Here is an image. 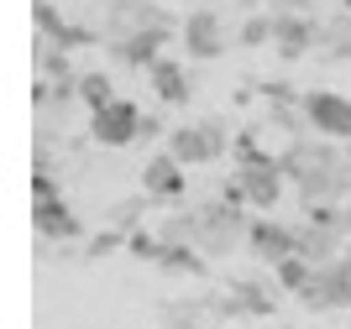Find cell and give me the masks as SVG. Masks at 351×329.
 I'll return each mask as SVG.
<instances>
[{
  "instance_id": "cell-20",
  "label": "cell",
  "mask_w": 351,
  "mask_h": 329,
  "mask_svg": "<svg viewBox=\"0 0 351 329\" xmlns=\"http://www.w3.org/2000/svg\"><path fill=\"white\" fill-rule=\"evenodd\" d=\"M132 241L126 230H116V225H105V230H95L84 241V261H100V256H110V251H121V246Z\"/></svg>"
},
{
  "instance_id": "cell-22",
  "label": "cell",
  "mask_w": 351,
  "mask_h": 329,
  "mask_svg": "<svg viewBox=\"0 0 351 329\" xmlns=\"http://www.w3.org/2000/svg\"><path fill=\"white\" fill-rule=\"evenodd\" d=\"M126 251L132 256H162V235H152V230H132V241H126Z\"/></svg>"
},
{
  "instance_id": "cell-7",
  "label": "cell",
  "mask_w": 351,
  "mask_h": 329,
  "mask_svg": "<svg viewBox=\"0 0 351 329\" xmlns=\"http://www.w3.org/2000/svg\"><path fill=\"white\" fill-rule=\"evenodd\" d=\"M126 31H173V16L158 11L152 0H110L105 5V37H126Z\"/></svg>"
},
{
  "instance_id": "cell-16",
  "label": "cell",
  "mask_w": 351,
  "mask_h": 329,
  "mask_svg": "<svg viewBox=\"0 0 351 329\" xmlns=\"http://www.w3.org/2000/svg\"><path fill=\"white\" fill-rule=\"evenodd\" d=\"M158 267L162 272H178V277H205V251L199 246H162Z\"/></svg>"
},
{
  "instance_id": "cell-18",
  "label": "cell",
  "mask_w": 351,
  "mask_h": 329,
  "mask_svg": "<svg viewBox=\"0 0 351 329\" xmlns=\"http://www.w3.org/2000/svg\"><path fill=\"white\" fill-rule=\"evenodd\" d=\"M273 277H278L283 293H293V298H299V293H304V282L315 277V261H304V256H283L278 267H273Z\"/></svg>"
},
{
  "instance_id": "cell-3",
  "label": "cell",
  "mask_w": 351,
  "mask_h": 329,
  "mask_svg": "<svg viewBox=\"0 0 351 329\" xmlns=\"http://www.w3.org/2000/svg\"><path fill=\"white\" fill-rule=\"evenodd\" d=\"M273 308H278V293L263 277H231V287L220 298H210V314L236 319V324L241 319H273Z\"/></svg>"
},
{
  "instance_id": "cell-11",
  "label": "cell",
  "mask_w": 351,
  "mask_h": 329,
  "mask_svg": "<svg viewBox=\"0 0 351 329\" xmlns=\"http://www.w3.org/2000/svg\"><path fill=\"white\" fill-rule=\"evenodd\" d=\"M184 47H189L194 57H226V21H220V11H210V5H199V11L184 16Z\"/></svg>"
},
{
  "instance_id": "cell-1",
  "label": "cell",
  "mask_w": 351,
  "mask_h": 329,
  "mask_svg": "<svg viewBox=\"0 0 351 329\" xmlns=\"http://www.w3.org/2000/svg\"><path fill=\"white\" fill-rule=\"evenodd\" d=\"M241 209H247V204H231L226 194H220V199H205V204H199V220H205L199 251H205V256H231L236 246L247 241L252 220L241 215Z\"/></svg>"
},
{
  "instance_id": "cell-27",
  "label": "cell",
  "mask_w": 351,
  "mask_h": 329,
  "mask_svg": "<svg viewBox=\"0 0 351 329\" xmlns=\"http://www.w3.org/2000/svg\"><path fill=\"white\" fill-rule=\"evenodd\" d=\"M341 261H346V267H351V241H346V251H341Z\"/></svg>"
},
{
  "instance_id": "cell-9",
  "label": "cell",
  "mask_w": 351,
  "mask_h": 329,
  "mask_svg": "<svg viewBox=\"0 0 351 329\" xmlns=\"http://www.w3.org/2000/svg\"><path fill=\"white\" fill-rule=\"evenodd\" d=\"M184 162L173 157V152H158V157L147 162L142 168V194L152 204H173V199H184V194H189V178H184Z\"/></svg>"
},
{
  "instance_id": "cell-4",
  "label": "cell",
  "mask_w": 351,
  "mask_h": 329,
  "mask_svg": "<svg viewBox=\"0 0 351 329\" xmlns=\"http://www.w3.org/2000/svg\"><path fill=\"white\" fill-rule=\"evenodd\" d=\"M89 136L100 146H132L142 142V110L132 100H110L100 110H89Z\"/></svg>"
},
{
  "instance_id": "cell-17",
  "label": "cell",
  "mask_w": 351,
  "mask_h": 329,
  "mask_svg": "<svg viewBox=\"0 0 351 329\" xmlns=\"http://www.w3.org/2000/svg\"><path fill=\"white\" fill-rule=\"evenodd\" d=\"M79 100H84L89 110H100V105L121 100V94H116V84H110V73H105V68H89V73H79Z\"/></svg>"
},
{
  "instance_id": "cell-10",
  "label": "cell",
  "mask_w": 351,
  "mask_h": 329,
  "mask_svg": "<svg viewBox=\"0 0 351 329\" xmlns=\"http://www.w3.org/2000/svg\"><path fill=\"white\" fill-rule=\"evenodd\" d=\"M32 230L43 235V241H79L84 235V220L73 215V204L63 194L53 199H32Z\"/></svg>"
},
{
  "instance_id": "cell-8",
  "label": "cell",
  "mask_w": 351,
  "mask_h": 329,
  "mask_svg": "<svg viewBox=\"0 0 351 329\" xmlns=\"http://www.w3.org/2000/svg\"><path fill=\"white\" fill-rule=\"evenodd\" d=\"M315 42H320V21L304 11H273V47H278V57H304L315 53Z\"/></svg>"
},
{
  "instance_id": "cell-15",
  "label": "cell",
  "mask_w": 351,
  "mask_h": 329,
  "mask_svg": "<svg viewBox=\"0 0 351 329\" xmlns=\"http://www.w3.org/2000/svg\"><path fill=\"white\" fill-rule=\"evenodd\" d=\"M162 246H199V235H205V220H199V204L194 209H178V215H168L158 225Z\"/></svg>"
},
{
  "instance_id": "cell-21",
  "label": "cell",
  "mask_w": 351,
  "mask_h": 329,
  "mask_svg": "<svg viewBox=\"0 0 351 329\" xmlns=\"http://www.w3.org/2000/svg\"><path fill=\"white\" fill-rule=\"evenodd\" d=\"M147 204H152V199H147V194H136V199H121L116 209H110V225H116V230H126V235H132V230H136V215H142Z\"/></svg>"
},
{
  "instance_id": "cell-19",
  "label": "cell",
  "mask_w": 351,
  "mask_h": 329,
  "mask_svg": "<svg viewBox=\"0 0 351 329\" xmlns=\"http://www.w3.org/2000/svg\"><path fill=\"white\" fill-rule=\"evenodd\" d=\"M236 42L241 47H267L273 42V11H247V21L236 27Z\"/></svg>"
},
{
  "instance_id": "cell-25",
  "label": "cell",
  "mask_w": 351,
  "mask_h": 329,
  "mask_svg": "<svg viewBox=\"0 0 351 329\" xmlns=\"http://www.w3.org/2000/svg\"><path fill=\"white\" fill-rule=\"evenodd\" d=\"M162 329H205L199 319H178V324H162Z\"/></svg>"
},
{
  "instance_id": "cell-2",
  "label": "cell",
  "mask_w": 351,
  "mask_h": 329,
  "mask_svg": "<svg viewBox=\"0 0 351 329\" xmlns=\"http://www.w3.org/2000/svg\"><path fill=\"white\" fill-rule=\"evenodd\" d=\"M168 152H173L184 168H205V162H220L231 152V136L220 120H189V126L168 131Z\"/></svg>"
},
{
  "instance_id": "cell-6",
  "label": "cell",
  "mask_w": 351,
  "mask_h": 329,
  "mask_svg": "<svg viewBox=\"0 0 351 329\" xmlns=\"http://www.w3.org/2000/svg\"><path fill=\"white\" fill-rule=\"evenodd\" d=\"M304 115L320 136L351 142V100L346 94H336V89H304Z\"/></svg>"
},
{
  "instance_id": "cell-14",
  "label": "cell",
  "mask_w": 351,
  "mask_h": 329,
  "mask_svg": "<svg viewBox=\"0 0 351 329\" xmlns=\"http://www.w3.org/2000/svg\"><path fill=\"white\" fill-rule=\"evenodd\" d=\"M147 79H152V94H158L162 105H189L194 100V79H189V68L178 63V57H168L162 53L152 68H147Z\"/></svg>"
},
{
  "instance_id": "cell-5",
  "label": "cell",
  "mask_w": 351,
  "mask_h": 329,
  "mask_svg": "<svg viewBox=\"0 0 351 329\" xmlns=\"http://www.w3.org/2000/svg\"><path fill=\"white\" fill-rule=\"evenodd\" d=\"M299 303L315 308V314H320V308H351V267L341 256L336 261H320L315 277L304 282V293H299Z\"/></svg>"
},
{
  "instance_id": "cell-23",
  "label": "cell",
  "mask_w": 351,
  "mask_h": 329,
  "mask_svg": "<svg viewBox=\"0 0 351 329\" xmlns=\"http://www.w3.org/2000/svg\"><path fill=\"white\" fill-rule=\"evenodd\" d=\"M263 94H267V105H304V94L293 84H283V79H273V84H263Z\"/></svg>"
},
{
  "instance_id": "cell-28",
  "label": "cell",
  "mask_w": 351,
  "mask_h": 329,
  "mask_svg": "<svg viewBox=\"0 0 351 329\" xmlns=\"http://www.w3.org/2000/svg\"><path fill=\"white\" fill-rule=\"evenodd\" d=\"M346 157H351V142H346Z\"/></svg>"
},
{
  "instance_id": "cell-26",
  "label": "cell",
  "mask_w": 351,
  "mask_h": 329,
  "mask_svg": "<svg viewBox=\"0 0 351 329\" xmlns=\"http://www.w3.org/2000/svg\"><path fill=\"white\" fill-rule=\"evenodd\" d=\"M341 225H346V235H351V199L341 204Z\"/></svg>"
},
{
  "instance_id": "cell-24",
  "label": "cell",
  "mask_w": 351,
  "mask_h": 329,
  "mask_svg": "<svg viewBox=\"0 0 351 329\" xmlns=\"http://www.w3.org/2000/svg\"><path fill=\"white\" fill-rule=\"evenodd\" d=\"M142 136H162V115H142Z\"/></svg>"
},
{
  "instance_id": "cell-12",
  "label": "cell",
  "mask_w": 351,
  "mask_h": 329,
  "mask_svg": "<svg viewBox=\"0 0 351 329\" xmlns=\"http://www.w3.org/2000/svg\"><path fill=\"white\" fill-rule=\"evenodd\" d=\"M247 246L257 251V261L278 267L283 256H299V225H278V220H252Z\"/></svg>"
},
{
  "instance_id": "cell-13",
  "label": "cell",
  "mask_w": 351,
  "mask_h": 329,
  "mask_svg": "<svg viewBox=\"0 0 351 329\" xmlns=\"http://www.w3.org/2000/svg\"><path fill=\"white\" fill-rule=\"evenodd\" d=\"M162 42H168V31H126V37H105L110 63H121V68H152V63L162 57Z\"/></svg>"
}]
</instances>
